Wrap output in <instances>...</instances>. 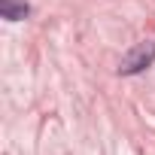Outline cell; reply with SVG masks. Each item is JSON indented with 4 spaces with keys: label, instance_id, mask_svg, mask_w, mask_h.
Returning a JSON list of instances; mask_svg holds the SVG:
<instances>
[{
    "label": "cell",
    "instance_id": "cell-1",
    "mask_svg": "<svg viewBox=\"0 0 155 155\" xmlns=\"http://www.w3.org/2000/svg\"><path fill=\"white\" fill-rule=\"evenodd\" d=\"M155 61V40H143V43H137L125 58H122V64H119V73L122 76H134V73H143L149 64Z\"/></svg>",
    "mask_w": 155,
    "mask_h": 155
},
{
    "label": "cell",
    "instance_id": "cell-2",
    "mask_svg": "<svg viewBox=\"0 0 155 155\" xmlns=\"http://www.w3.org/2000/svg\"><path fill=\"white\" fill-rule=\"evenodd\" d=\"M28 12H31V6L25 0H0V15L6 21H21Z\"/></svg>",
    "mask_w": 155,
    "mask_h": 155
}]
</instances>
